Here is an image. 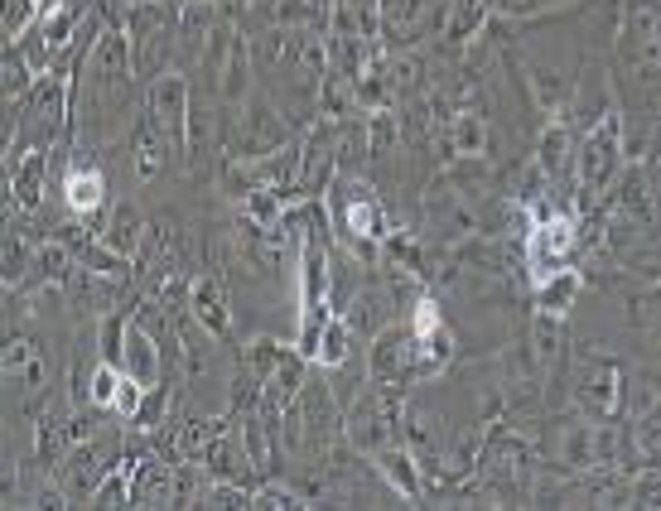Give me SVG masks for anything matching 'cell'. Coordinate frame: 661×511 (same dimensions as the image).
Wrapping results in <instances>:
<instances>
[{
  "label": "cell",
  "instance_id": "1",
  "mask_svg": "<svg viewBox=\"0 0 661 511\" xmlns=\"http://www.w3.org/2000/svg\"><path fill=\"white\" fill-rule=\"evenodd\" d=\"M570 251H575V227H570V217H551L546 227H536V237H531L536 285L555 280V275L565 270V261H570Z\"/></svg>",
  "mask_w": 661,
  "mask_h": 511
},
{
  "label": "cell",
  "instance_id": "2",
  "mask_svg": "<svg viewBox=\"0 0 661 511\" xmlns=\"http://www.w3.org/2000/svg\"><path fill=\"white\" fill-rule=\"evenodd\" d=\"M68 208H78V213H92L97 203H102V174H68Z\"/></svg>",
  "mask_w": 661,
  "mask_h": 511
},
{
  "label": "cell",
  "instance_id": "3",
  "mask_svg": "<svg viewBox=\"0 0 661 511\" xmlns=\"http://www.w3.org/2000/svg\"><path fill=\"white\" fill-rule=\"evenodd\" d=\"M435 328H440V314H435V304H430V299H420V304H415V333H420V338H430Z\"/></svg>",
  "mask_w": 661,
  "mask_h": 511
}]
</instances>
